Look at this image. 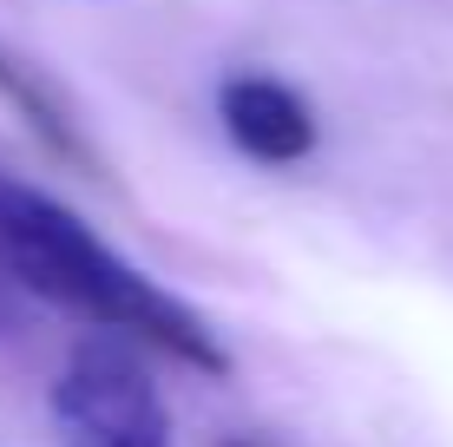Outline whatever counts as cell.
<instances>
[{
  "mask_svg": "<svg viewBox=\"0 0 453 447\" xmlns=\"http://www.w3.org/2000/svg\"><path fill=\"white\" fill-rule=\"evenodd\" d=\"M0 270L13 283L40 289L46 303H66V310L105 322L119 335H138V343L204 368V375L230 368L217 335L204 329V316H191L171 289H158L138 264H125L80 211H66L59 197H46L7 172H0Z\"/></svg>",
  "mask_w": 453,
  "mask_h": 447,
  "instance_id": "1",
  "label": "cell"
},
{
  "mask_svg": "<svg viewBox=\"0 0 453 447\" xmlns=\"http://www.w3.org/2000/svg\"><path fill=\"white\" fill-rule=\"evenodd\" d=\"M53 414L66 428V447H171L158 389L112 343H86L66 362L53 389Z\"/></svg>",
  "mask_w": 453,
  "mask_h": 447,
  "instance_id": "2",
  "label": "cell"
},
{
  "mask_svg": "<svg viewBox=\"0 0 453 447\" xmlns=\"http://www.w3.org/2000/svg\"><path fill=\"white\" fill-rule=\"evenodd\" d=\"M217 119H224L230 145L257 165H303L316 151V112L309 99L270 73H237L217 86Z\"/></svg>",
  "mask_w": 453,
  "mask_h": 447,
  "instance_id": "3",
  "label": "cell"
},
{
  "mask_svg": "<svg viewBox=\"0 0 453 447\" xmlns=\"http://www.w3.org/2000/svg\"><path fill=\"white\" fill-rule=\"evenodd\" d=\"M0 99H7L13 112H20V119H27V126H34V132H40V138H46V145H53V151H66V158H80V138H73L66 112H59V105H53V92H46V86L34 80V73H27L20 59L7 53V46H0Z\"/></svg>",
  "mask_w": 453,
  "mask_h": 447,
  "instance_id": "4",
  "label": "cell"
},
{
  "mask_svg": "<svg viewBox=\"0 0 453 447\" xmlns=\"http://www.w3.org/2000/svg\"><path fill=\"white\" fill-rule=\"evenodd\" d=\"M7 316H13V310H7V276H0V329H7Z\"/></svg>",
  "mask_w": 453,
  "mask_h": 447,
  "instance_id": "5",
  "label": "cell"
},
{
  "mask_svg": "<svg viewBox=\"0 0 453 447\" xmlns=\"http://www.w3.org/2000/svg\"><path fill=\"white\" fill-rule=\"evenodd\" d=\"M230 447H250V441H230Z\"/></svg>",
  "mask_w": 453,
  "mask_h": 447,
  "instance_id": "6",
  "label": "cell"
}]
</instances>
